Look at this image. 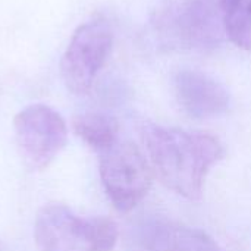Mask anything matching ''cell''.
I'll list each match as a JSON object with an SVG mask.
<instances>
[{
    "mask_svg": "<svg viewBox=\"0 0 251 251\" xmlns=\"http://www.w3.org/2000/svg\"><path fill=\"white\" fill-rule=\"evenodd\" d=\"M143 141L160 182L188 200L201 197L207 175L225 156L219 138L206 132L147 124Z\"/></svg>",
    "mask_w": 251,
    "mask_h": 251,
    "instance_id": "1",
    "label": "cell"
},
{
    "mask_svg": "<svg viewBox=\"0 0 251 251\" xmlns=\"http://www.w3.org/2000/svg\"><path fill=\"white\" fill-rule=\"evenodd\" d=\"M40 251H112L118 226L107 218H81L63 204L40 209L34 224Z\"/></svg>",
    "mask_w": 251,
    "mask_h": 251,
    "instance_id": "2",
    "label": "cell"
},
{
    "mask_svg": "<svg viewBox=\"0 0 251 251\" xmlns=\"http://www.w3.org/2000/svg\"><path fill=\"white\" fill-rule=\"evenodd\" d=\"M113 47V28L103 15H94L72 34L60 59V76L68 91L81 96L91 90Z\"/></svg>",
    "mask_w": 251,
    "mask_h": 251,
    "instance_id": "3",
    "label": "cell"
},
{
    "mask_svg": "<svg viewBox=\"0 0 251 251\" xmlns=\"http://www.w3.org/2000/svg\"><path fill=\"white\" fill-rule=\"evenodd\" d=\"M100 176L115 209L128 213L151 188L153 172L143 151L131 141H118L100 153Z\"/></svg>",
    "mask_w": 251,
    "mask_h": 251,
    "instance_id": "4",
    "label": "cell"
},
{
    "mask_svg": "<svg viewBox=\"0 0 251 251\" xmlns=\"http://www.w3.org/2000/svg\"><path fill=\"white\" fill-rule=\"evenodd\" d=\"M19 156L31 171L47 168L63 150L68 126L59 112L46 104H31L13 119Z\"/></svg>",
    "mask_w": 251,
    "mask_h": 251,
    "instance_id": "5",
    "label": "cell"
},
{
    "mask_svg": "<svg viewBox=\"0 0 251 251\" xmlns=\"http://www.w3.org/2000/svg\"><path fill=\"white\" fill-rule=\"evenodd\" d=\"M175 94L187 115L194 119H210L228 112L229 91L206 72L182 69L175 75Z\"/></svg>",
    "mask_w": 251,
    "mask_h": 251,
    "instance_id": "6",
    "label": "cell"
},
{
    "mask_svg": "<svg viewBox=\"0 0 251 251\" xmlns=\"http://www.w3.org/2000/svg\"><path fill=\"white\" fill-rule=\"evenodd\" d=\"M179 31L182 38L196 47L215 46L224 25V10L221 0H191L179 15Z\"/></svg>",
    "mask_w": 251,
    "mask_h": 251,
    "instance_id": "7",
    "label": "cell"
},
{
    "mask_svg": "<svg viewBox=\"0 0 251 251\" xmlns=\"http://www.w3.org/2000/svg\"><path fill=\"white\" fill-rule=\"evenodd\" d=\"M149 251H225L207 232L181 224H159L147 240Z\"/></svg>",
    "mask_w": 251,
    "mask_h": 251,
    "instance_id": "8",
    "label": "cell"
},
{
    "mask_svg": "<svg viewBox=\"0 0 251 251\" xmlns=\"http://www.w3.org/2000/svg\"><path fill=\"white\" fill-rule=\"evenodd\" d=\"M74 132L99 154L119 141V122L103 112H85L72 119Z\"/></svg>",
    "mask_w": 251,
    "mask_h": 251,
    "instance_id": "9",
    "label": "cell"
},
{
    "mask_svg": "<svg viewBox=\"0 0 251 251\" xmlns=\"http://www.w3.org/2000/svg\"><path fill=\"white\" fill-rule=\"evenodd\" d=\"M225 34L243 50L251 51V0H221Z\"/></svg>",
    "mask_w": 251,
    "mask_h": 251,
    "instance_id": "10",
    "label": "cell"
}]
</instances>
